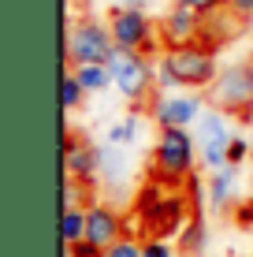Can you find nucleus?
Returning a JSON list of instances; mask_svg holds the SVG:
<instances>
[{"label":"nucleus","mask_w":253,"mask_h":257,"mask_svg":"<svg viewBox=\"0 0 253 257\" xmlns=\"http://www.w3.org/2000/svg\"><path fill=\"white\" fill-rule=\"evenodd\" d=\"M220 60H216L212 45H179V49H164L156 60V86L160 90H194L201 93L216 82L220 75Z\"/></svg>","instance_id":"1"},{"label":"nucleus","mask_w":253,"mask_h":257,"mask_svg":"<svg viewBox=\"0 0 253 257\" xmlns=\"http://www.w3.org/2000/svg\"><path fill=\"white\" fill-rule=\"evenodd\" d=\"M201 157L197 135L190 127H164L153 142V172L164 187H179L194 175V164Z\"/></svg>","instance_id":"2"},{"label":"nucleus","mask_w":253,"mask_h":257,"mask_svg":"<svg viewBox=\"0 0 253 257\" xmlns=\"http://www.w3.org/2000/svg\"><path fill=\"white\" fill-rule=\"evenodd\" d=\"M138 216H142V227L145 235H160V238H171L179 235L182 227L190 224V198L182 194L179 187H171L168 194H160V187H145L142 198H138Z\"/></svg>","instance_id":"3"},{"label":"nucleus","mask_w":253,"mask_h":257,"mask_svg":"<svg viewBox=\"0 0 253 257\" xmlns=\"http://www.w3.org/2000/svg\"><path fill=\"white\" fill-rule=\"evenodd\" d=\"M116 56V38H112V26L93 19V15H82L67 26L64 38V60L67 67H82V64H108Z\"/></svg>","instance_id":"4"},{"label":"nucleus","mask_w":253,"mask_h":257,"mask_svg":"<svg viewBox=\"0 0 253 257\" xmlns=\"http://www.w3.org/2000/svg\"><path fill=\"white\" fill-rule=\"evenodd\" d=\"M108 71H112V86L119 90V97L130 104H142V101H153V90L156 86V64L145 52H123L116 49V56L108 60Z\"/></svg>","instance_id":"5"},{"label":"nucleus","mask_w":253,"mask_h":257,"mask_svg":"<svg viewBox=\"0 0 253 257\" xmlns=\"http://www.w3.org/2000/svg\"><path fill=\"white\" fill-rule=\"evenodd\" d=\"M208 104L231 119H253V64H227L208 86Z\"/></svg>","instance_id":"6"},{"label":"nucleus","mask_w":253,"mask_h":257,"mask_svg":"<svg viewBox=\"0 0 253 257\" xmlns=\"http://www.w3.org/2000/svg\"><path fill=\"white\" fill-rule=\"evenodd\" d=\"M108 26H112V38H116V49L123 52H153L160 45V26L149 12L116 4L108 12Z\"/></svg>","instance_id":"7"},{"label":"nucleus","mask_w":253,"mask_h":257,"mask_svg":"<svg viewBox=\"0 0 253 257\" xmlns=\"http://www.w3.org/2000/svg\"><path fill=\"white\" fill-rule=\"evenodd\" d=\"M194 135H197V146H201L205 172H220V168H227V146H231V138H234L227 112H220V108L208 104V108L201 112V119H197Z\"/></svg>","instance_id":"8"},{"label":"nucleus","mask_w":253,"mask_h":257,"mask_svg":"<svg viewBox=\"0 0 253 257\" xmlns=\"http://www.w3.org/2000/svg\"><path fill=\"white\" fill-rule=\"evenodd\" d=\"M205 112V97L194 90H160L149 101V119L156 127H197Z\"/></svg>","instance_id":"9"},{"label":"nucleus","mask_w":253,"mask_h":257,"mask_svg":"<svg viewBox=\"0 0 253 257\" xmlns=\"http://www.w3.org/2000/svg\"><path fill=\"white\" fill-rule=\"evenodd\" d=\"M160 26V45L164 49H179V45H197L201 41V26H205V15L190 12L186 4H171L168 12L156 19Z\"/></svg>","instance_id":"10"},{"label":"nucleus","mask_w":253,"mask_h":257,"mask_svg":"<svg viewBox=\"0 0 253 257\" xmlns=\"http://www.w3.org/2000/svg\"><path fill=\"white\" fill-rule=\"evenodd\" d=\"M64 175H78V179H101V146L90 142L86 135L64 131Z\"/></svg>","instance_id":"11"},{"label":"nucleus","mask_w":253,"mask_h":257,"mask_svg":"<svg viewBox=\"0 0 253 257\" xmlns=\"http://www.w3.org/2000/svg\"><path fill=\"white\" fill-rule=\"evenodd\" d=\"M86 238L97 242L101 250H108L112 242H119V238H123V216H119V209H112L108 201H93V205L86 209Z\"/></svg>","instance_id":"12"},{"label":"nucleus","mask_w":253,"mask_h":257,"mask_svg":"<svg viewBox=\"0 0 253 257\" xmlns=\"http://www.w3.org/2000/svg\"><path fill=\"white\" fill-rule=\"evenodd\" d=\"M205 201H208V209L212 212H227L231 205H238V172L227 164V168H220V172H208V179H205Z\"/></svg>","instance_id":"13"},{"label":"nucleus","mask_w":253,"mask_h":257,"mask_svg":"<svg viewBox=\"0 0 253 257\" xmlns=\"http://www.w3.org/2000/svg\"><path fill=\"white\" fill-rule=\"evenodd\" d=\"M242 30V19L231 12V8H223V12H212L205 15V26H201V45H227L234 34Z\"/></svg>","instance_id":"14"},{"label":"nucleus","mask_w":253,"mask_h":257,"mask_svg":"<svg viewBox=\"0 0 253 257\" xmlns=\"http://www.w3.org/2000/svg\"><path fill=\"white\" fill-rule=\"evenodd\" d=\"M101 179L112 183V187H119V183L127 179V153H123V146H112V142L101 146Z\"/></svg>","instance_id":"15"},{"label":"nucleus","mask_w":253,"mask_h":257,"mask_svg":"<svg viewBox=\"0 0 253 257\" xmlns=\"http://www.w3.org/2000/svg\"><path fill=\"white\" fill-rule=\"evenodd\" d=\"M60 201H64V209H90L93 205V183L78 179V175H64Z\"/></svg>","instance_id":"16"},{"label":"nucleus","mask_w":253,"mask_h":257,"mask_svg":"<svg viewBox=\"0 0 253 257\" xmlns=\"http://www.w3.org/2000/svg\"><path fill=\"white\" fill-rule=\"evenodd\" d=\"M78 75V82L86 86V93H104V90H116L112 86V71L108 64H82V67H71Z\"/></svg>","instance_id":"17"},{"label":"nucleus","mask_w":253,"mask_h":257,"mask_svg":"<svg viewBox=\"0 0 253 257\" xmlns=\"http://www.w3.org/2000/svg\"><path fill=\"white\" fill-rule=\"evenodd\" d=\"M86 97H90V93H86V86L78 82V75L67 67L64 75H60V108H64V112H78Z\"/></svg>","instance_id":"18"},{"label":"nucleus","mask_w":253,"mask_h":257,"mask_svg":"<svg viewBox=\"0 0 253 257\" xmlns=\"http://www.w3.org/2000/svg\"><path fill=\"white\" fill-rule=\"evenodd\" d=\"M205 238H208V231H205L201 216H194V220H190V224L179 231V253L201 257V250H205Z\"/></svg>","instance_id":"19"},{"label":"nucleus","mask_w":253,"mask_h":257,"mask_svg":"<svg viewBox=\"0 0 253 257\" xmlns=\"http://www.w3.org/2000/svg\"><path fill=\"white\" fill-rule=\"evenodd\" d=\"M60 238H64V246H75L86 238V209H64V216H60Z\"/></svg>","instance_id":"20"},{"label":"nucleus","mask_w":253,"mask_h":257,"mask_svg":"<svg viewBox=\"0 0 253 257\" xmlns=\"http://www.w3.org/2000/svg\"><path fill=\"white\" fill-rule=\"evenodd\" d=\"M138 131H142V116H123V119H116L108 127V142L112 146H134L138 142Z\"/></svg>","instance_id":"21"},{"label":"nucleus","mask_w":253,"mask_h":257,"mask_svg":"<svg viewBox=\"0 0 253 257\" xmlns=\"http://www.w3.org/2000/svg\"><path fill=\"white\" fill-rule=\"evenodd\" d=\"M246 161H253V146H249L246 135H234L231 146H227V164L238 168V164H246Z\"/></svg>","instance_id":"22"},{"label":"nucleus","mask_w":253,"mask_h":257,"mask_svg":"<svg viewBox=\"0 0 253 257\" xmlns=\"http://www.w3.org/2000/svg\"><path fill=\"white\" fill-rule=\"evenodd\" d=\"M104 257H145V246L138 242L134 235H123L119 242H112L108 250H104Z\"/></svg>","instance_id":"23"},{"label":"nucleus","mask_w":253,"mask_h":257,"mask_svg":"<svg viewBox=\"0 0 253 257\" xmlns=\"http://www.w3.org/2000/svg\"><path fill=\"white\" fill-rule=\"evenodd\" d=\"M142 246H145V257H175V246L160 235H145Z\"/></svg>","instance_id":"24"},{"label":"nucleus","mask_w":253,"mask_h":257,"mask_svg":"<svg viewBox=\"0 0 253 257\" xmlns=\"http://www.w3.org/2000/svg\"><path fill=\"white\" fill-rule=\"evenodd\" d=\"M175 4H186L190 12H197V15H212V12H223L231 0H175Z\"/></svg>","instance_id":"25"},{"label":"nucleus","mask_w":253,"mask_h":257,"mask_svg":"<svg viewBox=\"0 0 253 257\" xmlns=\"http://www.w3.org/2000/svg\"><path fill=\"white\" fill-rule=\"evenodd\" d=\"M234 224L246 227V231L253 227V198H242L238 205H234Z\"/></svg>","instance_id":"26"},{"label":"nucleus","mask_w":253,"mask_h":257,"mask_svg":"<svg viewBox=\"0 0 253 257\" xmlns=\"http://www.w3.org/2000/svg\"><path fill=\"white\" fill-rule=\"evenodd\" d=\"M67 257H104V250L97 242H90V238H82V242L67 246Z\"/></svg>","instance_id":"27"},{"label":"nucleus","mask_w":253,"mask_h":257,"mask_svg":"<svg viewBox=\"0 0 253 257\" xmlns=\"http://www.w3.org/2000/svg\"><path fill=\"white\" fill-rule=\"evenodd\" d=\"M186 194H190V201H194V205H201V198H205V183L197 179V175H190V179H186Z\"/></svg>","instance_id":"28"},{"label":"nucleus","mask_w":253,"mask_h":257,"mask_svg":"<svg viewBox=\"0 0 253 257\" xmlns=\"http://www.w3.org/2000/svg\"><path fill=\"white\" fill-rule=\"evenodd\" d=\"M227 8L238 15V19H253V0H231Z\"/></svg>","instance_id":"29"},{"label":"nucleus","mask_w":253,"mask_h":257,"mask_svg":"<svg viewBox=\"0 0 253 257\" xmlns=\"http://www.w3.org/2000/svg\"><path fill=\"white\" fill-rule=\"evenodd\" d=\"M119 4H123V8H138V12H149L156 0H119Z\"/></svg>","instance_id":"30"},{"label":"nucleus","mask_w":253,"mask_h":257,"mask_svg":"<svg viewBox=\"0 0 253 257\" xmlns=\"http://www.w3.org/2000/svg\"><path fill=\"white\" fill-rule=\"evenodd\" d=\"M249 179H253V161H249Z\"/></svg>","instance_id":"31"}]
</instances>
